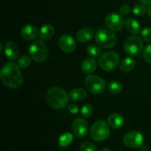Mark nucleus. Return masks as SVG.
Wrapping results in <instances>:
<instances>
[{"mask_svg":"<svg viewBox=\"0 0 151 151\" xmlns=\"http://www.w3.org/2000/svg\"><path fill=\"white\" fill-rule=\"evenodd\" d=\"M1 80L3 84L10 88H18L22 84L24 77L20 68L13 62L7 63L1 70Z\"/></svg>","mask_w":151,"mask_h":151,"instance_id":"1","label":"nucleus"},{"mask_svg":"<svg viewBox=\"0 0 151 151\" xmlns=\"http://www.w3.org/2000/svg\"><path fill=\"white\" fill-rule=\"evenodd\" d=\"M46 97L47 103L55 109H61L66 107L69 99L67 93L60 87H53L49 89Z\"/></svg>","mask_w":151,"mask_h":151,"instance_id":"2","label":"nucleus"},{"mask_svg":"<svg viewBox=\"0 0 151 151\" xmlns=\"http://www.w3.org/2000/svg\"><path fill=\"white\" fill-rule=\"evenodd\" d=\"M30 57L37 62H43L49 56V50L42 40H37L31 44L29 48Z\"/></svg>","mask_w":151,"mask_h":151,"instance_id":"3","label":"nucleus"},{"mask_svg":"<svg viewBox=\"0 0 151 151\" xmlns=\"http://www.w3.org/2000/svg\"><path fill=\"white\" fill-rule=\"evenodd\" d=\"M109 134L110 128L109 124L103 120H98L96 121L90 130V135L91 138L97 142L106 140L109 137Z\"/></svg>","mask_w":151,"mask_h":151,"instance_id":"4","label":"nucleus"},{"mask_svg":"<svg viewBox=\"0 0 151 151\" xmlns=\"http://www.w3.org/2000/svg\"><path fill=\"white\" fill-rule=\"evenodd\" d=\"M95 41L99 46L103 48H111L116 44L117 38L111 31L101 29L95 34Z\"/></svg>","mask_w":151,"mask_h":151,"instance_id":"5","label":"nucleus"},{"mask_svg":"<svg viewBox=\"0 0 151 151\" xmlns=\"http://www.w3.org/2000/svg\"><path fill=\"white\" fill-rule=\"evenodd\" d=\"M119 63V56L114 51L106 52L99 58L98 64L106 71L114 70Z\"/></svg>","mask_w":151,"mask_h":151,"instance_id":"6","label":"nucleus"},{"mask_svg":"<svg viewBox=\"0 0 151 151\" xmlns=\"http://www.w3.org/2000/svg\"><path fill=\"white\" fill-rule=\"evenodd\" d=\"M142 48V39L137 36L128 37L124 43V49L125 52L131 56H139L141 53Z\"/></svg>","mask_w":151,"mask_h":151,"instance_id":"7","label":"nucleus"},{"mask_svg":"<svg viewBox=\"0 0 151 151\" xmlns=\"http://www.w3.org/2000/svg\"><path fill=\"white\" fill-rule=\"evenodd\" d=\"M85 85L86 88L94 94H100L106 88V82L100 77L95 75H90L86 78Z\"/></svg>","mask_w":151,"mask_h":151,"instance_id":"8","label":"nucleus"},{"mask_svg":"<svg viewBox=\"0 0 151 151\" xmlns=\"http://www.w3.org/2000/svg\"><path fill=\"white\" fill-rule=\"evenodd\" d=\"M144 138L138 131H132L126 133L122 139V142L128 147L138 148L142 147Z\"/></svg>","mask_w":151,"mask_h":151,"instance_id":"9","label":"nucleus"},{"mask_svg":"<svg viewBox=\"0 0 151 151\" xmlns=\"http://www.w3.org/2000/svg\"><path fill=\"white\" fill-rule=\"evenodd\" d=\"M105 22L109 29L114 31H119L123 28L125 21L122 15L118 13H111L106 16Z\"/></svg>","mask_w":151,"mask_h":151,"instance_id":"10","label":"nucleus"},{"mask_svg":"<svg viewBox=\"0 0 151 151\" xmlns=\"http://www.w3.org/2000/svg\"><path fill=\"white\" fill-rule=\"evenodd\" d=\"M58 44L60 48L66 53L73 52L77 47V42L75 38L68 34H63L60 37Z\"/></svg>","mask_w":151,"mask_h":151,"instance_id":"11","label":"nucleus"},{"mask_svg":"<svg viewBox=\"0 0 151 151\" xmlns=\"http://www.w3.org/2000/svg\"><path fill=\"white\" fill-rule=\"evenodd\" d=\"M72 130L78 137L83 138L88 133V125L87 121L83 118H78L72 123Z\"/></svg>","mask_w":151,"mask_h":151,"instance_id":"12","label":"nucleus"},{"mask_svg":"<svg viewBox=\"0 0 151 151\" xmlns=\"http://www.w3.org/2000/svg\"><path fill=\"white\" fill-rule=\"evenodd\" d=\"M21 35L25 40H34L38 35V28L34 25H25L21 30Z\"/></svg>","mask_w":151,"mask_h":151,"instance_id":"13","label":"nucleus"},{"mask_svg":"<svg viewBox=\"0 0 151 151\" xmlns=\"http://www.w3.org/2000/svg\"><path fill=\"white\" fill-rule=\"evenodd\" d=\"M4 54L10 60H16L19 54L17 44L13 41H7L4 45Z\"/></svg>","mask_w":151,"mask_h":151,"instance_id":"14","label":"nucleus"},{"mask_svg":"<svg viewBox=\"0 0 151 151\" xmlns=\"http://www.w3.org/2000/svg\"><path fill=\"white\" fill-rule=\"evenodd\" d=\"M108 123L113 128L119 129L123 126L124 123H125V119L120 114L113 113L111 114L108 117Z\"/></svg>","mask_w":151,"mask_h":151,"instance_id":"15","label":"nucleus"},{"mask_svg":"<svg viewBox=\"0 0 151 151\" xmlns=\"http://www.w3.org/2000/svg\"><path fill=\"white\" fill-rule=\"evenodd\" d=\"M94 31L92 29L88 28L81 29L77 33V38L81 42H88L90 40L92 39L94 37Z\"/></svg>","mask_w":151,"mask_h":151,"instance_id":"16","label":"nucleus"},{"mask_svg":"<svg viewBox=\"0 0 151 151\" xmlns=\"http://www.w3.org/2000/svg\"><path fill=\"white\" fill-rule=\"evenodd\" d=\"M54 33V27L51 25H45L40 30L39 36L43 41H47L52 38Z\"/></svg>","mask_w":151,"mask_h":151,"instance_id":"17","label":"nucleus"},{"mask_svg":"<svg viewBox=\"0 0 151 151\" xmlns=\"http://www.w3.org/2000/svg\"><path fill=\"white\" fill-rule=\"evenodd\" d=\"M81 69L85 73H91L97 69V62L93 58H86L82 62Z\"/></svg>","mask_w":151,"mask_h":151,"instance_id":"18","label":"nucleus"},{"mask_svg":"<svg viewBox=\"0 0 151 151\" xmlns=\"http://www.w3.org/2000/svg\"><path fill=\"white\" fill-rule=\"evenodd\" d=\"M125 27H126L127 30L129 31L131 33L134 34L137 36L139 34L141 31V27L139 22H137L136 19H133V18H128L125 20Z\"/></svg>","mask_w":151,"mask_h":151,"instance_id":"19","label":"nucleus"},{"mask_svg":"<svg viewBox=\"0 0 151 151\" xmlns=\"http://www.w3.org/2000/svg\"><path fill=\"white\" fill-rule=\"evenodd\" d=\"M69 98L72 100L76 101V102H81L84 100L87 96V93L84 89L83 88H76L72 90L69 93Z\"/></svg>","mask_w":151,"mask_h":151,"instance_id":"20","label":"nucleus"},{"mask_svg":"<svg viewBox=\"0 0 151 151\" xmlns=\"http://www.w3.org/2000/svg\"><path fill=\"white\" fill-rule=\"evenodd\" d=\"M136 65V62L134 59L130 57H127L122 59L119 64L120 70L123 72H129L132 70Z\"/></svg>","mask_w":151,"mask_h":151,"instance_id":"21","label":"nucleus"},{"mask_svg":"<svg viewBox=\"0 0 151 151\" xmlns=\"http://www.w3.org/2000/svg\"><path fill=\"white\" fill-rule=\"evenodd\" d=\"M74 138L72 133H65L62 134L58 139V143L60 147H65L70 144L73 141Z\"/></svg>","mask_w":151,"mask_h":151,"instance_id":"22","label":"nucleus"},{"mask_svg":"<svg viewBox=\"0 0 151 151\" xmlns=\"http://www.w3.org/2000/svg\"><path fill=\"white\" fill-rule=\"evenodd\" d=\"M108 90L112 94H118L122 90V84L119 81H112L108 84Z\"/></svg>","mask_w":151,"mask_h":151,"instance_id":"23","label":"nucleus"},{"mask_svg":"<svg viewBox=\"0 0 151 151\" xmlns=\"http://www.w3.org/2000/svg\"><path fill=\"white\" fill-rule=\"evenodd\" d=\"M87 53L92 57H97L100 55L101 50L100 48L96 44H90L87 47Z\"/></svg>","mask_w":151,"mask_h":151,"instance_id":"24","label":"nucleus"},{"mask_svg":"<svg viewBox=\"0 0 151 151\" xmlns=\"http://www.w3.org/2000/svg\"><path fill=\"white\" fill-rule=\"evenodd\" d=\"M31 63V59L28 56H22L18 59L17 65L20 68H26L29 66Z\"/></svg>","mask_w":151,"mask_h":151,"instance_id":"25","label":"nucleus"},{"mask_svg":"<svg viewBox=\"0 0 151 151\" xmlns=\"http://www.w3.org/2000/svg\"><path fill=\"white\" fill-rule=\"evenodd\" d=\"M147 11V9L146 8L145 6L141 4H136V5L134 7V9H133V13L137 16H144Z\"/></svg>","mask_w":151,"mask_h":151,"instance_id":"26","label":"nucleus"},{"mask_svg":"<svg viewBox=\"0 0 151 151\" xmlns=\"http://www.w3.org/2000/svg\"><path fill=\"white\" fill-rule=\"evenodd\" d=\"M93 107L91 105H85L81 109V115L85 118H89L93 113Z\"/></svg>","mask_w":151,"mask_h":151,"instance_id":"27","label":"nucleus"},{"mask_svg":"<svg viewBox=\"0 0 151 151\" xmlns=\"http://www.w3.org/2000/svg\"><path fill=\"white\" fill-rule=\"evenodd\" d=\"M81 151H97V148L91 142H86L81 145Z\"/></svg>","mask_w":151,"mask_h":151,"instance_id":"28","label":"nucleus"},{"mask_svg":"<svg viewBox=\"0 0 151 151\" xmlns=\"http://www.w3.org/2000/svg\"><path fill=\"white\" fill-rule=\"evenodd\" d=\"M142 38L144 41H151V28H145L142 31Z\"/></svg>","mask_w":151,"mask_h":151,"instance_id":"29","label":"nucleus"},{"mask_svg":"<svg viewBox=\"0 0 151 151\" xmlns=\"http://www.w3.org/2000/svg\"><path fill=\"white\" fill-rule=\"evenodd\" d=\"M143 57L147 63L151 64V44L146 46L143 51Z\"/></svg>","mask_w":151,"mask_h":151,"instance_id":"30","label":"nucleus"},{"mask_svg":"<svg viewBox=\"0 0 151 151\" xmlns=\"http://www.w3.org/2000/svg\"><path fill=\"white\" fill-rule=\"evenodd\" d=\"M120 13L122 16H126L130 13V6L128 4H123L122 7H120Z\"/></svg>","mask_w":151,"mask_h":151,"instance_id":"31","label":"nucleus"},{"mask_svg":"<svg viewBox=\"0 0 151 151\" xmlns=\"http://www.w3.org/2000/svg\"><path fill=\"white\" fill-rule=\"evenodd\" d=\"M68 109H69V112L72 113H78V111H79V109H78V107L75 104H72V105H69L68 107Z\"/></svg>","mask_w":151,"mask_h":151,"instance_id":"32","label":"nucleus"},{"mask_svg":"<svg viewBox=\"0 0 151 151\" xmlns=\"http://www.w3.org/2000/svg\"><path fill=\"white\" fill-rule=\"evenodd\" d=\"M143 4H151V0H140Z\"/></svg>","mask_w":151,"mask_h":151,"instance_id":"33","label":"nucleus"},{"mask_svg":"<svg viewBox=\"0 0 151 151\" xmlns=\"http://www.w3.org/2000/svg\"><path fill=\"white\" fill-rule=\"evenodd\" d=\"M147 13H148L149 16H150V18L151 19V4L149 5L148 8H147Z\"/></svg>","mask_w":151,"mask_h":151,"instance_id":"34","label":"nucleus"},{"mask_svg":"<svg viewBox=\"0 0 151 151\" xmlns=\"http://www.w3.org/2000/svg\"><path fill=\"white\" fill-rule=\"evenodd\" d=\"M100 151H111L110 149H109V148H103V149L101 150Z\"/></svg>","mask_w":151,"mask_h":151,"instance_id":"35","label":"nucleus"}]
</instances>
